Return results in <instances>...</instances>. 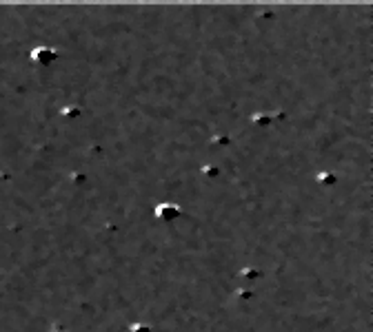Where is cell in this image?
Masks as SVG:
<instances>
[{
	"instance_id": "obj_1",
	"label": "cell",
	"mask_w": 373,
	"mask_h": 332,
	"mask_svg": "<svg viewBox=\"0 0 373 332\" xmlns=\"http://www.w3.org/2000/svg\"><path fill=\"white\" fill-rule=\"evenodd\" d=\"M156 215L158 217H164V219H174L176 215H180V208L174 206V204H160L156 208Z\"/></svg>"
}]
</instances>
